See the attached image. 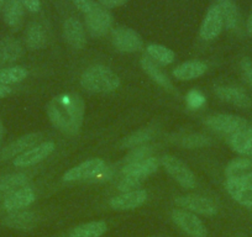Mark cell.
<instances>
[{"mask_svg":"<svg viewBox=\"0 0 252 237\" xmlns=\"http://www.w3.org/2000/svg\"><path fill=\"white\" fill-rule=\"evenodd\" d=\"M86 105L76 93L56 95L47 105V115L53 126L66 135H77L82 129Z\"/></svg>","mask_w":252,"mask_h":237,"instance_id":"1","label":"cell"},{"mask_svg":"<svg viewBox=\"0 0 252 237\" xmlns=\"http://www.w3.org/2000/svg\"><path fill=\"white\" fill-rule=\"evenodd\" d=\"M41 139H42V134L41 132H32V134H28L19 137L18 140H15V141L11 142L10 145H8V146L1 149V152H0V159L1 161H8V159L14 158V157L20 156L24 152L37 146L40 144Z\"/></svg>","mask_w":252,"mask_h":237,"instance_id":"10","label":"cell"},{"mask_svg":"<svg viewBox=\"0 0 252 237\" xmlns=\"http://www.w3.org/2000/svg\"><path fill=\"white\" fill-rule=\"evenodd\" d=\"M157 168H158V161L155 157H150V158L144 159V161L126 164L123 169V176L135 177V178L145 180L147 177L155 173Z\"/></svg>","mask_w":252,"mask_h":237,"instance_id":"19","label":"cell"},{"mask_svg":"<svg viewBox=\"0 0 252 237\" xmlns=\"http://www.w3.org/2000/svg\"><path fill=\"white\" fill-rule=\"evenodd\" d=\"M147 199V193L144 189H137L134 192L123 193L121 195L111 198L109 205L114 210L125 211V210H132L141 207Z\"/></svg>","mask_w":252,"mask_h":237,"instance_id":"14","label":"cell"},{"mask_svg":"<svg viewBox=\"0 0 252 237\" xmlns=\"http://www.w3.org/2000/svg\"><path fill=\"white\" fill-rule=\"evenodd\" d=\"M172 220L174 224L186 232L187 235L192 237H205L207 236V229L202 220L193 212H189L187 210L174 209L172 211Z\"/></svg>","mask_w":252,"mask_h":237,"instance_id":"8","label":"cell"},{"mask_svg":"<svg viewBox=\"0 0 252 237\" xmlns=\"http://www.w3.org/2000/svg\"><path fill=\"white\" fill-rule=\"evenodd\" d=\"M87 30L94 37H103L113 30V16L100 4L93 3L91 9L84 14Z\"/></svg>","mask_w":252,"mask_h":237,"instance_id":"3","label":"cell"},{"mask_svg":"<svg viewBox=\"0 0 252 237\" xmlns=\"http://www.w3.org/2000/svg\"><path fill=\"white\" fill-rule=\"evenodd\" d=\"M141 67H142V69H144V71L146 72V73L149 74V76L151 77V78L154 79L156 83H158L161 87H163V88H166V89L173 88L171 81H169V79L167 78L166 74H164L163 72L158 68V64L155 63V62L152 61L149 56H144V57H142Z\"/></svg>","mask_w":252,"mask_h":237,"instance_id":"28","label":"cell"},{"mask_svg":"<svg viewBox=\"0 0 252 237\" xmlns=\"http://www.w3.org/2000/svg\"><path fill=\"white\" fill-rule=\"evenodd\" d=\"M127 0H99V4L105 9H114L124 5Z\"/></svg>","mask_w":252,"mask_h":237,"instance_id":"39","label":"cell"},{"mask_svg":"<svg viewBox=\"0 0 252 237\" xmlns=\"http://www.w3.org/2000/svg\"><path fill=\"white\" fill-rule=\"evenodd\" d=\"M28 176L24 173L8 174L0 178V199H5L14 192L28 184Z\"/></svg>","mask_w":252,"mask_h":237,"instance_id":"22","label":"cell"},{"mask_svg":"<svg viewBox=\"0 0 252 237\" xmlns=\"http://www.w3.org/2000/svg\"><path fill=\"white\" fill-rule=\"evenodd\" d=\"M105 171V162L103 159L92 158L69 169L63 176V180H66V182H81V180L93 179V178H98V177L103 176Z\"/></svg>","mask_w":252,"mask_h":237,"instance_id":"6","label":"cell"},{"mask_svg":"<svg viewBox=\"0 0 252 237\" xmlns=\"http://www.w3.org/2000/svg\"><path fill=\"white\" fill-rule=\"evenodd\" d=\"M237 237H245V236H237Z\"/></svg>","mask_w":252,"mask_h":237,"instance_id":"45","label":"cell"},{"mask_svg":"<svg viewBox=\"0 0 252 237\" xmlns=\"http://www.w3.org/2000/svg\"><path fill=\"white\" fill-rule=\"evenodd\" d=\"M35 192L32 188L24 187L14 192L9 197H6L3 202L4 210L9 212L18 211V210H23L25 207H30L33 202H35Z\"/></svg>","mask_w":252,"mask_h":237,"instance_id":"16","label":"cell"},{"mask_svg":"<svg viewBox=\"0 0 252 237\" xmlns=\"http://www.w3.org/2000/svg\"><path fill=\"white\" fill-rule=\"evenodd\" d=\"M154 131L151 129H141L139 131L134 132L130 136L126 137L123 141V146L126 148H135V147L141 146L142 144L147 142L149 140H151Z\"/></svg>","mask_w":252,"mask_h":237,"instance_id":"32","label":"cell"},{"mask_svg":"<svg viewBox=\"0 0 252 237\" xmlns=\"http://www.w3.org/2000/svg\"><path fill=\"white\" fill-rule=\"evenodd\" d=\"M161 163L163 168L167 171V173L179 185H182L186 189H192V188L195 187L194 173L190 171V168L183 161H181L177 157L171 156V154H167V156L162 157Z\"/></svg>","mask_w":252,"mask_h":237,"instance_id":"4","label":"cell"},{"mask_svg":"<svg viewBox=\"0 0 252 237\" xmlns=\"http://www.w3.org/2000/svg\"><path fill=\"white\" fill-rule=\"evenodd\" d=\"M26 46L30 50H40L46 45V33L45 30L38 24L32 23L29 25L25 35Z\"/></svg>","mask_w":252,"mask_h":237,"instance_id":"29","label":"cell"},{"mask_svg":"<svg viewBox=\"0 0 252 237\" xmlns=\"http://www.w3.org/2000/svg\"><path fill=\"white\" fill-rule=\"evenodd\" d=\"M19 1L31 13H37L41 9V0H19Z\"/></svg>","mask_w":252,"mask_h":237,"instance_id":"38","label":"cell"},{"mask_svg":"<svg viewBox=\"0 0 252 237\" xmlns=\"http://www.w3.org/2000/svg\"><path fill=\"white\" fill-rule=\"evenodd\" d=\"M225 188L235 202L239 203L242 207H247V209L252 210V184L226 180Z\"/></svg>","mask_w":252,"mask_h":237,"instance_id":"20","label":"cell"},{"mask_svg":"<svg viewBox=\"0 0 252 237\" xmlns=\"http://www.w3.org/2000/svg\"><path fill=\"white\" fill-rule=\"evenodd\" d=\"M226 180L252 184V161L249 158L234 159L226 167Z\"/></svg>","mask_w":252,"mask_h":237,"instance_id":"13","label":"cell"},{"mask_svg":"<svg viewBox=\"0 0 252 237\" xmlns=\"http://www.w3.org/2000/svg\"><path fill=\"white\" fill-rule=\"evenodd\" d=\"M215 94L222 101H226V103L239 106V108L247 109L252 105L251 98L240 88H235V87H217L215 88Z\"/></svg>","mask_w":252,"mask_h":237,"instance_id":"17","label":"cell"},{"mask_svg":"<svg viewBox=\"0 0 252 237\" xmlns=\"http://www.w3.org/2000/svg\"><path fill=\"white\" fill-rule=\"evenodd\" d=\"M111 42L120 52L132 53L141 51L144 41L135 30L126 26H118L111 31Z\"/></svg>","mask_w":252,"mask_h":237,"instance_id":"5","label":"cell"},{"mask_svg":"<svg viewBox=\"0 0 252 237\" xmlns=\"http://www.w3.org/2000/svg\"><path fill=\"white\" fill-rule=\"evenodd\" d=\"M218 6L221 11L222 20H224V26L229 30H232L239 24V10H237L236 5L232 3L231 0H221L220 3H218Z\"/></svg>","mask_w":252,"mask_h":237,"instance_id":"30","label":"cell"},{"mask_svg":"<svg viewBox=\"0 0 252 237\" xmlns=\"http://www.w3.org/2000/svg\"><path fill=\"white\" fill-rule=\"evenodd\" d=\"M240 68H241L242 77H244L245 82L249 84L252 88V61L250 58H244L240 63Z\"/></svg>","mask_w":252,"mask_h":237,"instance_id":"37","label":"cell"},{"mask_svg":"<svg viewBox=\"0 0 252 237\" xmlns=\"http://www.w3.org/2000/svg\"><path fill=\"white\" fill-rule=\"evenodd\" d=\"M24 20V5L19 0H9L4 6V21L9 28L18 30Z\"/></svg>","mask_w":252,"mask_h":237,"instance_id":"25","label":"cell"},{"mask_svg":"<svg viewBox=\"0 0 252 237\" xmlns=\"http://www.w3.org/2000/svg\"><path fill=\"white\" fill-rule=\"evenodd\" d=\"M246 30H247V33H249V35L252 37V13H251V15H250L249 20H247Z\"/></svg>","mask_w":252,"mask_h":237,"instance_id":"42","label":"cell"},{"mask_svg":"<svg viewBox=\"0 0 252 237\" xmlns=\"http://www.w3.org/2000/svg\"><path fill=\"white\" fill-rule=\"evenodd\" d=\"M72 1H73L74 5H76L79 10L83 11L84 14L91 9L92 4L94 3L93 0H72Z\"/></svg>","mask_w":252,"mask_h":237,"instance_id":"40","label":"cell"},{"mask_svg":"<svg viewBox=\"0 0 252 237\" xmlns=\"http://www.w3.org/2000/svg\"><path fill=\"white\" fill-rule=\"evenodd\" d=\"M3 4H4V0H0V9L3 8Z\"/></svg>","mask_w":252,"mask_h":237,"instance_id":"44","label":"cell"},{"mask_svg":"<svg viewBox=\"0 0 252 237\" xmlns=\"http://www.w3.org/2000/svg\"><path fill=\"white\" fill-rule=\"evenodd\" d=\"M181 145L186 148H202L210 145V140L207 136L200 134L186 135L181 139Z\"/></svg>","mask_w":252,"mask_h":237,"instance_id":"33","label":"cell"},{"mask_svg":"<svg viewBox=\"0 0 252 237\" xmlns=\"http://www.w3.org/2000/svg\"><path fill=\"white\" fill-rule=\"evenodd\" d=\"M208 67L202 61H188L174 68L173 76L178 81H192L199 78L207 72Z\"/></svg>","mask_w":252,"mask_h":237,"instance_id":"21","label":"cell"},{"mask_svg":"<svg viewBox=\"0 0 252 237\" xmlns=\"http://www.w3.org/2000/svg\"><path fill=\"white\" fill-rule=\"evenodd\" d=\"M28 69L20 66L0 69V84L10 86V84L20 83L28 77Z\"/></svg>","mask_w":252,"mask_h":237,"instance_id":"31","label":"cell"},{"mask_svg":"<svg viewBox=\"0 0 252 237\" xmlns=\"http://www.w3.org/2000/svg\"><path fill=\"white\" fill-rule=\"evenodd\" d=\"M11 94V88L9 86H4V84H0V99L5 98V96L10 95Z\"/></svg>","mask_w":252,"mask_h":237,"instance_id":"41","label":"cell"},{"mask_svg":"<svg viewBox=\"0 0 252 237\" xmlns=\"http://www.w3.org/2000/svg\"><path fill=\"white\" fill-rule=\"evenodd\" d=\"M81 84L89 93H110L120 87V78L105 66H92L83 72Z\"/></svg>","mask_w":252,"mask_h":237,"instance_id":"2","label":"cell"},{"mask_svg":"<svg viewBox=\"0 0 252 237\" xmlns=\"http://www.w3.org/2000/svg\"><path fill=\"white\" fill-rule=\"evenodd\" d=\"M229 144L235 152L244 156L252 154V129H245L231 135Z\"/></svg>","mask_w":252,"mask_h":237,"instance_id":"24","label":"cell"},{"mask_svg":"<svg viewBox=\"0 0 252 237\" xmlns=\"http://www.w3.org/2000/svg\"><path fill=\"white\" fill-rule=\"evenodd\" d=\"M4 135H5V129H4V125L3 122H1V120H0V144L3 141Z\"/></svg>","mask_w":252,"mask_h":237,"instance_id":"43","label":"cell"},{"mask_svg":"<svg viewBox=\"0 0 252 237\" xmlns=\"http://www.w3.org/2000/svg\"><path fill=\"white\" fill-rule=\"evenodd\" d=\"M152 152H154V149L150 146L136 147V148L132 149V151L125 157L126 164L135 163V162H140L144 161V159L150 158V157H152Z\"/></svg>","mask_w":252,"mask_h":237,"instance_id":"34","label":"cell"},{"mask_svg":"<svg viewBox=\"0 0 252 237\" xmlns=\"http://www.w3.org/2000/svg\"><path fill=\"white\" fill-rule=\"evenodd\" d=\"M63 36H64V40L68 42V45L76 50H81L86 46V30H84L83 24L77 20L76 18H68L64 21Z\"/></svg>","mask_w":252,"mask_h":237,"instance_id":"15","label":"cell"},{"mask_svg":"<svg viewBox=\"0 0 252 237\" xmlns=\"http://www.w3.org/2000/svg\"><path fill=\"white\" fill-rule=\"evenodd\" d=\"M105 221H91L74 227L69 237H100L106 231Z\"/></svg>","mask_w":252,"mask_h":237,"instance_id":"27","label":"cell"},{"mask_svg":"<svg viewBox=\"0 0 252 237\" xmlns=\"http://www.w3.org/2000/svg\"><path fill=\"white\" fill-rule=\"evenodd\" d=\"M176 204L178 207H184L186 210L193 211L195 214L205 215V216H213L218 212V207L212 199L202 195H184L176 199Z\"/></svg>","mask_w":252,"mask_h":237,"instance_id":"9","label":"cell"},{"mask_svg":"<svg viewBox=\"0 0 252 237\" xmlns=\"http://www.w3.org/2000/svg\"><path fill=\"white\" fill-rule=\"evenodd\" d=\"M142 182H144V180L139 179V178H135V177L124 176L123 179L119 182L118 189L120 190L121 193L134 192V190H137L136 188H139Z\"/></svg>","mask_w":252,"mask_h":237,"instance_id":"35","label":"cell"},{"mask_svg":"<svg viewBox=\"0 0 252 237\" xmlns=\"http://www.w3.org/2000/svg\"><path fill=\"white\" fill-rule=\"evenodd\" d=\"M205 124L209 129L220 134L234 135L241 130L247 129V121L241 116L230 115V114H218V115L209 116L205 120Z\"/></svg>","mask_w":252,"mask_h":237,"instance_id":"7","label":"cell"},{"mask_svg":"<svg viewBox=\"0 0 252 237\" xmlns=\"http://www.w3.org/2000/svg\"><path fill=\"white\" fill-rule=\"evenodd\" d=\"M55 151V144L51 141L41 142L37 146L32 147L29 151L24 152L23 154L14 158V166L15 167H30L33 164L40 163L41 161L47 158L52 152Z\"/></svg>","mask_w":252,"mask_h":237,"instance_id":"12","label":"cell"},{"mask_svg":"<svg viewBox=\"0 0 252 237\" xmlns=\"http://www.w3.org/2000/svg\"><path fill=\"white\" fill-rule=\"evenodd\" d=\"M146 53L155 63L159 64V66H168L176 58V55L171 48L162 45H156V43H151L147 46Z\"/></svg>","mask_w":252,"mask_h":237,"instance_id":"26","label":"cell"},{"mask_svg":"<svg viewBox=\"0 0 252 237\" xmlns=\"http://www.w3.org/2000/svg\"><path fill=\"white\" fill-rule=\"evenodd\" d=\"M23 56V47L18 40L6 37L0 41V64L15 62Z\"/></svg>","mask_w":252,"mask_h":237,"instance_id":"23","label":"cell"},{"mask_svg":"<svg viewBox=\"0 0 252 237\" xmlns=\"http://www.w3.org/2000/svg\"><path fill=\"white\" fill-rule=\"evenodd\" d=\"M187 104L190 109L197 110V109H200L205 104V96L203 95L202 91L193 89V90L187 94Z\"/></svg>","mask_w":252,"mask_h":237,"instance_id":"36","label":"cell"},{"mask_svg":"<svg viewBox=\"0 0 252 237\" xmlns=\"http://www.w3.org/2000/svg\"><path fill=\"white\" fill-rule=\"evenodd\" d=\"M37 222V215L30 210H18L6 215L3 219V225L10 229L30 230Z\"/></svg>","mask_w":252,"mask_h":237,"instance_id":"18","label":"cell"},{"mask_svg":"<svg viewBox=\"0 0 252 237\" xmlns=\"http://www.w3.org/2000/svg\"><path fill=\"white\" fill-rule=\"evenodd\" d=\"M224 29V20H222L221 11L217 5H213L208 10L202 26H200V37L205 41H213L221 33Z\"/></svg>","mask_w":252,"mask_h":237,"instance_id":"11","label":"cell"}]
</instances>
